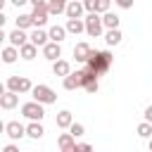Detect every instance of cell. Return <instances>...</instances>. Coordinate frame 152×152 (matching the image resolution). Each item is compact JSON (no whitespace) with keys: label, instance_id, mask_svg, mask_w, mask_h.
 <instances>
[{"label":"cell","instance_id":"cell-26","mask_svg":"<svg viewBox=\"0 0 152 152\" xmlns=\"http://www.w3.org/2000/svg\"><path fill=\"white\" fill-rule=\"evenodd\" d=\"M14 21H17L19 28H31V26H33V17H31V14H19Z\"/></svg>","mask_w":152,"mask_h":152},{"label":"cell","instance_id":"cell-32","mask_svg":"<svg viewBox=\"0 0 152 152\" xmlns=\"http://www.w3.org/2000/svg\"><path fill=\"white\" fill-rule=\"evenodd\" d=\"M83 7L86 12H95V0H83Z\"/></svg>","mask_w":152,"mask_h":152},{"label":"cell","instance_id":"cell-4","mask_svg":"<svg viewBox=\"0 0 152 152\" xmlns=\"http://www.w3.org/2000/svg\"><path fill=\"white\" fill-rule=\"evenodd\" d=\"M102 28H104V24H102L100 12H88V17H86V33L97 38V36H102Z\"/></svg>","mask_w":152,"mask_h":152},{"label":"cell","instance_id":"cell-35","mask_svg":"<svg viewBox=\"0 0 152 152\" xmlns=\"http://www.w3.org/2000/svg\"><path fill=\"white\" fill-rule=\"evenodd\" d=\"M2 152H19V147H17V145H5Z\"/></svg>","mask_w":152,"mask_h":152},{"label":"cell","instance_id":"cell-11","mask_svg":"<svg viewBox=\"0 0 152 152\" xmlns=\"http://www.w3.org/2000/svg\"><path fill=\"white\" fill-rule=\"evenodd\" d=\"M31 17H33V26H45V24H48V17H50L48 5H43V7H33Z\"/></svg>","mask_w":152,"mask_h":152},{"label":"cell","instance_id":"cell-14","mask_svg":"<svg viewBox=\"0 0 152 152\" xmlns=\"http://www.w3.org/2000/svg\"><path fill=\"white\" fill-rule=\"evenodd\" d=\"M83 0H69V5H66V17L69 19H81V14H83Z\"/></svg>","mask_w":152,"mask_h":152},{"label":"cell","instance_id":"cell-37","mask_svg":"<svg viewBox=\"0 0 152 152\" xmlns=\"http://www.w3.org/2000/svg\"><path fill=\"white\" fill-rule=\"evenodd\" d=\"M10 2H12V5H14V7H21V5H26V2H28V0H10Z\"/></svg>","mask_w":152,"mask_h":152},{"label":"cell","instance_id":"cell-38","mask_svg":"<svg viewBox=\"0 0 152 152\" xmlns=\"http://www.w3.org/2000/svg\"><path fill=\"white\" fill-rule=\"evenodd\" d=\"M147 150H150V152H152V138H150V140H147Z\"/></svg>","mask_w":152,"mask_h":152},{"label":"cell","instance_id":"cell-25","mask_svg":"<svg viewBox=\"0 0 152 152\" xmlns=\"http://www.w3.org/2000/svg\"><path fill=\"white\" fill-rule=\"evenodd\" d=\"M119 17L116 14H112V12H104L102 14V24H104V28H119Z\"/></svg>","mask_w":152,"mask_h":152},{"label":"cell","instance_id":"cell-9","mask_svg":"<svg viewBox=\"0 0 152 152\" xmlns=\"http://www.w3.org/2000/svg\"><path fill=\"white\" fill-rule=\"evenodd\" d=\"M7 40H10V45H17V48H21L24 43H28V36H26V28H14V31H10L7 33Z\"/></svg>","mask_w":152,"mask_h":152},{"label":"cell","instance_id":"cell-2","mask_svg":"<svg viewBox=\"0 0 152 152\" xmlns=\"http://www.w3.org/2000/svg\"><path fill=\"white\" fill-rule=\"evenodd\" d=\"M31 97H33V100H38V102H43V104H52V102L57 100V93H55L50 86L38 83V86H33V88H31Z\"/></svg>","mask_w":152,"mask_h":152},{"label":"cell","instance_id":"cell-23","mask_svg":"<svg viewBox=\"0 0 152 152\" xmlns=\"http://www.w3.org/2000/svg\"><path fill=\"white\" fill-rule=\"evenodd\" d=\"M19 52H21V59H33V57L38 55V45L28 40V43H24V45L19 48Z\"/></svg>","mask_w":152,"mask_h":152},{"label":"cell","instance_id":"cell-27","mask_svg":"<svg viewBox=\"0 0 152 152\" xmlns=\"http://www.w3.org/2000/svg\"><path fill=\"white\" fill-rule=\"evenodd\" d=\"M138 135H140V138H152V121L138 124Z\"/></svg>","mask_w":152,"mask_h":152},{"label":"cell","instance_id":"cell-13","mask_svg":"<svg viewBox=\"0 0 152 152\" xmlns=\"http://www.w3.org/2000/svg\"><path fill=\"white\" fill-rule=\"evenodd\" d=\"M90 52H93V48H90L88 43H76V45H74V57H76V62H81V64L88 62Z\"/></svg>","mask_w":152,"mask_h":152},{"label":"cell","instance_id":"cell-10","mask_svg":"<svg viewBox=\"0 0 152 152\" xmlns=\"http://www.w3.org/2000/svg\"><path fill=\"white\" fill-rule=\"evenodd\" d=\"M57 145H59L62 152H76V138L71 135V131H69V133H62V135L57 138Z\"/></svg>","mask_w":152,"mask_h":152},{"label":"cell","instance_id":"cell-3","mask_svg":"<svg viewBox=\"0 0 152 152\" xmlns=\"http://www.w3.org/2000/svg\"><path fill=\"white\" fill-rule=\"evenodd\" d=\"M21 114L28 119V121H40L45 116V109H43V102L38 100H31V102H24L21 104Z\"/></svg>","mask_w":152,"mask_h":152},{"label":"cell","instance_id":"cell-16","mask_svg":"<svg viewBox=\"0 0 152 152\" xmlns=\"http://www.w3.org/2000/svg\"><path fill=\"white\" fill-rule=\"evenodd\" d=\"M52 74L64 78V76H69V74H71V64H69L66 59H55V62H52Z\"/></svg>","mask_w":152,"mask_h":152},{"label":"cell","instance_id":"cell-30","mask_svg":"<svg viewBox=\"0 0 152 152\" xmlns=\"http://www.w3.org/2000/svg\"><path fill=\"white\" fill-rule=\"evenodd\" d=\"M83 88H86V93H90V95H95V93L100 90V83H97V78H93V81H90V83H86Z\"/></svg>","mask_w":152,"mask_h":152},{"label":"cell","instance_id":"cell-17","mask_svg":"<svg viewBox=\"0 0 152 152\" xmlns=\"http://www.w3.org/2000/svg\"><path fill=\"white\" fill-rule=\"evenodd\" d=\"M62 86H64V90H76V88H83V86H81V76H78V71H71L69 76H64V78H62Z\"/></svg>","mask_w":152,"mask_h":152},{"label":"cell","instance_id":"cell-5","mask_svg":"<svg viewBox=\"0 0 152 152\" xmlns=\"http://www.w3.org/2000/svg\"><path fill=\"white\" fill-rule=\"evenodd\" d=\"M7 88L21 95V93H31L33 83H31L26 76H10V78H7Z\"/></svg>","mask_w":152,"mask_h":152},{"label":"cell","instance_id":"cell-15","mask_svg":"<svg viewBox=\"0 0 152 152\" xmlns=\"http://www.w3.org/2000/svg\"><path fill=\"white\" fill-rule=\"evenodd\" d=\"M19 57H21V52H19L17 45H7V48H2V62H5V64H14Z\"/></svg>","mask_w":152,"mask_h":152},{"label":"cell","instance_id":"cell-22","mask_svg":"<svg viewBox=\"0 0 152 152\" xmlns=\"http://www.w3.org/2000/svg\"><path fill=\"white\" fill-rule=\"evenodd\" d=\"M43 133H45V128H43V124H40V121H31V124L26 126V135H28V138H33V140L43 138Z\"/></svg>","mask_w":152,"mask_h":152},{"label":"cell","instance_id":"cell-19","mask_svg":"<svg viewBox=\"0 0 152 152\" xmlns=\"http://www.w3.org/2000/svg\"><path fill=\"white\" fill-rule=\"evenodd\" d=\"M66 5H69V0H48V10H50V17H57V14L66 12Z\"/></svg>","mask_w":152,"mask_h":152},{"label":"cell","instance_id":"cell-20","mask_svg":"<svg viewBox=\"0 0 152 152\" xmlns=\"http://www.w3.org/2000/svg\"><path fill=\"white\" fill-rule=\"evenodd\" d=\"M66 31L74 33V36L83 33L86 31V19H66Z\"/></svg>","mask_w":152,"mask_h":152},{"label":"cell","instance_id":"cell-36","mask_svg":"<svg viewBox=\"0 0 152 152\" xmlns=\"http://www.w3.org/2000/svg\"><path fill=\"white\" fill-rule=\"evenodd\" d=\"M33 7H43V5H48V0H28Z\"/></svg>","mask_w":152,"mask_h":152},{"label":"cell","instance_id":"cell-29","mask_svg":"<svg viewBox=\"0 0 152 152\" xmlns=\"http://www.w3.org/2000/svg\"><path fill=\"white\" fill-rule=\"evenodd\" d=\"M109 5H112V0H95V12L104 14V12H109Z\"/></svg>","mask_w":152,"mask_h":152},{"label":"cell","instance_id":"cell-24","mask_svg":"<svg viewBox=\"0 0 152 152\" xmlns=\"http://www.w3.org/2000/svg\"><path fill=\"white\" fill-rule=\"evenodd\" d=\"M121 31L119 28H107V33H104V40H107V45H119L121 43Z\"/></svg>","mask_w":152,"mask_h":152},{"label":"cell","instance_id":"cell-31","mask_svg":"<svg viewBox=\"0 0 152 152\" xmlns=\"http://www.w3.org/2000/svg\"><path fill=\"white\" fill-rule=\"evenodd\" d=\"M114 2H116L121 10H131V7H133V0H114Z\"/></svg>","mask_w":152,"mask_h":152},{"label":"cell","instance_id":"cell-21","mask_svg":"<svg viewBox=\"0 0 152 152\" xmlns=\"http://www.w3.org/2000/svg\"><path fill=\"white\" fill-rule=\"evenodd\" d=\"M48 33H50V40H55V43H62V40L66 38V33H69V31H66V26H59V24H55V26H50V31H48Z\"/></svg>","mask_w":152,"mask_h":152},{"label":"cell","instance_id":"cell-28","mask_svg":"<svg viewBox=\"0 0 152 152\" xmlns=\"http://www.w3.org/2000/svg\"><path fill=\"white\" fill-rule=\"evenodd\" d=\"M69 131H71V135H74V138H81V135L86 133V126H83V124H76V121H74V124L69 126Z\"/></svg>","mask_w":152,"mask_h":152},{"label":"cell","instance_id":"cell-6","mask_svg":"<svg viewBox=\"0 0 152 152\" xmlns=\"http://www.w3.org/2000/svg\"><path fill=\"white\" fill-rule=\"evenodd\" d=\"M5 133H7L12 140H21V138L26 135V126L19 124V121H7V124H5Z\"/></svg>","mask_w":152,"mask_h":152},{"label":"cell","instance_id":"cell-18","mask_svg":"<svg viewBox=\"0 0 152 152\" xmlns=\"http://www.w3.org/2000/svg\"><path fill=\"white\" fill-rule=\"evenodd\" d=\"M55 124H57V128H66V131H69V126L74 124V116H71V112H69V109H62V112L57 114Z\"/></svg>","mask_w":152,"mask_h":152},{"label":"cell","instance_id":"cell-8","mask_svg":"<svg viewBox=\"0 0 152 152\" xmlns=\"http://www.w3.org/2000/svg\"><path fill=\"white\" fill-rule=\"evenodd\" d=\"M17 104H19V93H14V90L7 88V90L0 95V107H2V109H14Z\"/></svg>","mask_w":152,"mask_h":152},{"label":"cell","instance_id":"cell-7","mask_svg":"<svg viewBox=\"0 0 152 152\" xmlns=\"http://www.w3.org/2000/svg\"><path fill=\"white\" fill-rule=\"evenodd\" d=\"M43 57H45V59H50V62L59 59V57H62V45H59V43H55V40L45 43V45H43Z\"/></svg>","mask_w":152,"mask_h":152},{"label":"cell","instance_id":"cell-34","mask_svg":"<svg viewBox=\"0 0 152 152\" xmlns=\"http://www.w3.org/2000/svg\"><path fill=\"white\" fill-rule=\"evenodd\" d=\"M142 116H145V121H152V104L145 107V114H142Z\"/></svg>","mask_w":152,"mask_h":152},{"label":"cell","instance_id":"cell-12","mask_svg":"<svg viewBox=\"0 0 152 152\" xmlns=\"http://www.w3.org/2000/svg\"><path fill=\"white\" fill-rule=\"evenodd\" d=\"M28 40H31V43H36L38 48H43L45 43H50V33H48V31H43L40 26H36V28L28 33Z\"/></svg>","mask_w":152,"mask_h":152},{"label":"cell","instance_id":"cell-1","mask_svg":"<svg viewBox=\"0 0 152 152\" xmlns=\"http://www.w3.org/2000/svg\"><path fill=\"white\" fill-rule=\"evenodd\" d=\"M112 62H114V57H112L109 50H93L90 57H88V62H86V66L93 69L97 76H102V74H107L112 69Z\"/></svg>","mask_w":152,"mask_h":152},{"label":"cell","instance_id":"cell-33","mask_svg":"<svg viewBox=\"0 0 152 152\" xmlns=\"http://www.w3.org/2000/svg\"><path fill=\"white\" fill-rule=\"evenodd\" d=\"M88 150H90L88 142H78V145H76V152H88Z\"/></svg>","mask_w":152,"mask_h":152}]
</instances>
